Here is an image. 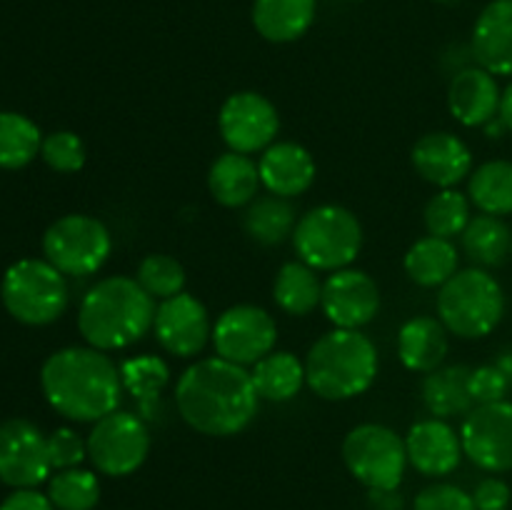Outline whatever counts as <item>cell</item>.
<instances>
[{
	"instance_id": "5b68a950",
	"label": "cell",
	"mask_w": 512,
	"mask_h": 510,
	"mask_svg": "<svg viewBox=\"0 0 512 510\" xmlns=\"http://www.w3.org/2000/svg\"><path fill=\"white\" fill-rule=\"evenodd\" d=\"M505 315L503 285L485 268L458 270L438 290V318L463 340L488 338Z\"/></svg>"
},
{
	"instance_id": "30bf717a",
	"label": "cell",
	"mask_w": 512,
	"mask_h": 510,
	"mask_svg": "<svg viewBox=\"0 0 512 510\" xmlns=\"http://www.w3.org/2000/svg\"><path fill=\"white\" fill-rule=\"evenodd\" d=\"M85 440L88 460L108 478H128L150 455L148 420L130 410H113L100 418Z\"/></svg>"
},
{
	"instance_id": "d6986e66",
	"label": "cell",
	"mask_w": 512,
	"mask_h": 510,
	"mask_svg": "<svg viewBox=\"0 0 512 510\" xmlns=\"http://www.w3.org/2000/svg\"><path fill=\"white\" fill-rule=\"evenodd\" d=\"M260 183L270 195L278 198H298L308 193L318 175L313 153L293 140H278L263 150L258 160Z\"/></svg>"
},
{
	"instance_id": "e575fe53",
	"label": "cell",
	"mask_w": 512,
	"mask_h": 510,
	"mask_svg": "<svg viewBox=\"0 0 512 510\" xmlns=\"http://www.w3.org/2000/svg\"><path fill=\"white\" fill-rule=\"evenodd\" d=\"M48 498L55 510H93L100 500V480L93 470H58L48 480Z\"/></svg>"
},
{
	"instance_id": "7c38bea8",
	"label": "cell",
	"mask_w": 512,
	"mask_h": 510,
	"mask_svg": "<svg viewBox=\"0 0 512 510\" xmlns=\"http://www.w3.org/2000/svg\"><path fill=\"white\" fill-rule=\"evenodd\" d=\"M218 133L233 153H263L280 133L278 108L255 90H238L220 105Z\"/></svg>"
},
{
	"instance_id": "7a4b0ae2",
	"label": "cell",
	"mask_w": 512,
	"mask_h": 510,
	"mask_svg": "<svg viewBox=\"0 0 512 510\" xmlns=\"http://www.w3.org/2000/svg\"><path fill=\"white\" fill-rule=\"evenodd\" d=\"M40 388L50 408L73 423H98L118 410L123 398L120 368L108 353L90 345L50 353L40 368Z\"/></svg>"
},
{
	"instance_id": "4dcf8cb0",
	"label": "cell",
	"mask_w": 512,
	"mask_h": 510,
	"mask_svg": "<svg viewBox=\"0 0 512 510\" xmlns=\"http://www.w3.org/2000/svg\"><path fill=\"white\" fill-rule=\"evenodd\" d=\"M295 225H298L295 208L288 198H278V195L255 198L243 215L245 233L260 245L285 243L288 238H293Z\"/></svg>"
},
{
	"instance_id": "3957f363",
	"label": "cell",
	"mask_w": 512,
	"mask_h": 510,
	"mask_svg": "<svg viewBox=\"0 0 512 510\" xmlns=\"http://www.w3.org/2000/svg\"><path fill=\"white\" fill-rule=\"evenodd\" d=\"M155 300L130 275H108L83 295L78 330L90 348L125 350L153 330Z\"/></svg>"
},
{
	"instance_id": "9a60e30c",
	"label": "cell",
	"mask_w": 512,
	"mask_h": 510,
	"mask_svg": "<svg viewBox=\"0 0 512 510\" xmlns=\"http://www.w3.org/2000/svg\"><path fill=\"white\" fill-rule=\"evenodd\" d=\"M153 335L165 353L175 358H195L213 338L208 308L185 290L173 298L160 300L155 310Z\"/></svg>"
},
{
	"instance_id": "83f0119b",
	"label": "cell",
	"mask_w": 512,
	"mask_h": 510,
	"mask_svg": "<svg viewBox=\"0 0 512 510\" xmlns=\"http://www.w3.org/2000/svg\"><path fill=\"white\" fill-rule=\"evenodd\" d=\"M250 375H253L260 400H270V403H288L295 395H300L303 385H308L305 363L290 350L268 353L253 365Z\"/></svg>"
},
{
	"instance_id": "8d00e7d4",
	"label": "cell",
	"mask_w": 512,
	"mask_h": 510,
	"mask_svg": "<svg viewBox=\"0 0 512 510\" xmlns=\"http://www.w3.org/2000/svg\"><path fill=\"white\" fill-rule=\"evenodd\" d=\"M40 158L55 173L70 175L83 170L88 153H85V143L80 140L78 133H73V130H55V133L43 138Z\"/></svg>"
},
{
	"instance_id": "8fae6325",
	"label": "cell",
	"mask_w": 512,
	"mask_h": 510,
	"mask_svg": "<svg viewBox=\"0 0 512 510\" xmlns=\"http://www.w3.org/2000/svg\"><path fill=\"white\" fill-rule=\"evenodd\" d=\"M210 340L218 358L248 368L273 353L278 343V323L265 308L240 303L218 315Z\"/></svg>"
},
{
	"instance_id": "7402d4cb",
	"label": "cell",
	"mask_w": 512,
	"mask_h": 510,
	"mask_svg": "<svg viewBox=\"0 0 512 510\" xmlns=\"http://www.w3.org/2000/svg\"><path fill=\"white\" fill-rule=\"evenodd\" d=\"M448 328L433 315H415L398 330V358L413 373H430L448 358Z\"/></svg>"
},
{
	"instance_id": "5bb4252c",
	"label": "cell",
	"mask_w": 512,
	"mask_h": 510,
	"mask_svg": "<svg viewBox=\"0 0 512 510\" xmlns=\"http://www.w3.org/2000/svg\"><path fill=\"white\" fill-rule=\"evenodd\" d=\"M53 470L48 458V435L25 418L0 423V483L13 490L38 488Z\"/></svg>"
},
{
	"instance_id": "f6af8a7d",
	"label": "cell",
	"mask_w": 512,
	"mask_h": 510,
	"mask_svg": "<svg viewBox=\"0 0 512 510\" xmlns=\"http://www.w3.org/2000/svg\"><path fill=\"white\" fill-rule=\"evenodd\" d=\"M440 3H455V0H440Z\"/></svg>"
},
{
	"instance_id": "ab89813d",
	"label": "cell",
	"mask_w": 512,
	"mask_h": 510,
	"mask_svg": "<svg viewBox=\"0 0 512 510\" xmlns=\"http://www.w3.org/2000/svg\"><path fill=\"white\" fill-rule=\"evenodd\" d=\"M510 390V378L503 373L498 363L480 365V368H473V373H470V395H473L475 405L508 400Z\"/></svg>"
},
{
	"instance_id": "836d02e7",
	"label": "cell",
	"mask_w": 512,
	"mask_h": 510,
	"mask_svg": "<svg viewBox=\"0 0 512 510\" xmlns=\"http://www.w3.org/2000/svg\"><path fill=\"white\" fill-rule=\"evenodd\" d=\"M470 198L465 193H460L458 188H443L428 200L425 205V228H428V235H435V238L453 240L458 235H463V230L468 228L470 223Z\"/></svg>"
},
{
	"instance_id": "7bdbcfd3",
	"label": "cell",
	"mask_w": 512,
	"mask_h": 510,
	"mask_svg": "<svg viewBox=\"0 0 512 510\" xmlns=\"http://www.w3.org/2000/svg\"><path fill=\"white\" fill-rule=\"evenodd\" d=\"M498 118L503 120L508 133H512V80L508 83V88L503 90V98H500V113Z\"/></svg>"
},
{
	"instance_id": "74e56055",
	"label": "cell",
	"mask_w": 512,
	"mask_h": 510,
	"mask_svg": "<svg viewBox=\"0 0 512 510\" xmlns=\"http://www.w3.org/2000/svg\"><path fill=\"white\" fill-rule=\"evenodd\" d=\"M48 458L53 470L80 468L88 458V440L80 438L73 428H58L48 435Z\"/></svg>"
},
{
	"instance_id": "8992f818",
	"label": "cell",
	"mask_w": 512,
	"mask_h": 510,
	"mask_svg": "<svg viewBox=\"0 0 512 510\" xmlns=\"http://www.w3.org/2000/svg\"><path fill=\"white\" fill-rule=\"evenodd\" d=\"M363 225L353 210L325 203L300 215L293 233L298 260L318 273H335L350 268L363 250Z\"/></svg>"
},
{
	"instance_id": "4316f807",
	"label": "cell",
	"mask_w": 512,
	"mask_h": 510,
	"mask_svg": "<svg viewBox=\"0 0 512 510\" xmlns=\"http://www.w3.org/2000/svg\"><path fill=\"white\" fill-rule=\"evenodd\" d=\"M120 368L123 390L138 403V415L153 420L158 415L160 395L170 385V368L160 355H133L125 358Z\"/></svg>"
},
{
	"instance_id": "52a82bcc",
	"label": "cell",
	"mask_w": 512,
	"mask_h": 510,
	"mask_svg": "<svg viewBox=\"0 0 512 510\" xmlns=\"http://www.w3.org/2000/svg\"><path fill=\"white\" fill-rule=\"evenodd\" d=\"M0 298L18 323L40 328L55 323L68 308V280L45 258H25L5 270Z\"/></svg>"
},
{
	"instance_id": "b9f144b4",
	"label": "cell",
	"mask_w": 512,
	"mask_h": 510,
	"mask_svg": "<svg viewBox=\"0 0 512 510\" xmlns=\"http://www.w3.org/2000/svg\"><path fill=\"white\" fill-rule=\"evenodd\" d=\"M0 510H55V505L50 503L48 493H40L35 488H20L0 503Z\"/></svg>"
},
{
	"instance_id": "f1b7e54d",
	"label": "cell",
	"mask_w": 512,
	"mask_h": 510,
	"mask_svg": "<svg viewBox=\"0 0 512 510\" xmlns=\"http://www.w3.org/2000/svg\"><path fill=\"white\" fill-rule=\"evenodd\" d=\"M320 298H323V280L318 278V270L305 265L303 260L280 265L273 280V300L283 313L305 318L320 308Z\"/></svg>"
},
{
	"instance_id": "ba28073f",
	"label": "cell",
	"mask_w": 512,
	"mask_h": 510,
	"mask_svg": "<svg viewBox=\"0 0 512 510\" xmlns=\"http://www.w3.org/2000/svg\"><path fill=\"white\" fill-rule=\"evenodd\" d=\"M343 463L358 483L370 490H395L405 478L408 450L393 428L360 423L343 440Z\"/></svg>"
},
{
	"instance_id": "9c48e42d",
	"label": "cell",
	"mask_w": 512,
	"mask_h": 510,
	"mask_svg": "<svg viewBox=\"0 0 512 510\" xmlns=\"http://www.w3.org/2000/svg\"><path fill=\"white\" fill-rule=\"evenodd\" d=\"M113 235L103 220L85 213H70L55 220L43 235V255L63 275L88 278L108 263Z\"/></svg>"
},
{
	"instance_id": "4fadbf2b",
	"label": "cell",
	"mask_w": 512,
	"mask_h": 510,
	"mask_svg": "<svg viewBox=\"0 0 512 510\" xmlns=\"http://www.w3.org/2000/svg\"><path fill=\"white\" fill-rule=\"evenodd\" d=\"M465 458L485 473L512 470V403L475 405L460 425Z\"/></svg>"
},
{
	"instance_id": "44dd1931",
	"label": "cell",
	"mask_w": 512,
	"mask_h": 510,
	"mask_svg": "<svg viewBox=\"0 0 512 510\" xmlns=\"http://www.w3.org/2000/svg\"><path fill=\"white\" fill-rule=\"evenodd\" d=\"M475 65L493 75H512V0H490L470 35Z\"/></svg>"
},
{
	"instance_id": "1f68e13d",
	"label": "cell",
	"mask_w": 512,
	"mask_h": 510,
	"mask_svg": "<svg viewBox=\"0 0 512 510\" xmlns=\"http://www.w3.org/2000/svg\"><path fill=\"white\" fill-rule=\"evenodd\" d=\"M468 198L485 215H512V160H488L470 173Z\"/></svg>"
},
{
	"instance_id": "6da1fadb",
	"label": "cell",
	"mask_w": 512,
	"mask_h": 510,
	"mask_svg": "<svg viewBox=\"0 0 512 510\" xmlns=\"http://www.w3.org/2000/svg\"><path fill=\"white\" fill-rule=\"evenodd\" d=\"M175 405L195 433L233 438L258 418L260 395L248 368L215 355L183 370L175 383Z\"/></svg>"
},
{
	"instance_id": "e0dca14e",
	"label": "cell",
	"mask_w": 512,
	"mask_h": 510,
	"mask_svg": "<svg viewBox=\"0 0 512 510\" xmlns=\"http://www.w3.org/2000/svg\"><path fill=\"white\" fill-rule=\"evenodd\" d=\"M410 163L425 183L440 190L455 188L475 170L468 143L448 130H433L418 138L410 150Z\"/></svg>"
},
{
	"instance_id": "d4e9b609",
	"label": "cell",
	"mask_w": 512,
	"mask_h": 510,
	"mask_svg": "<svg viewBox=\"0 0 512 510\" xmlns=\"http://www.w3.org/2000/svg\"><path fill=\"white\" fill-rule=\"evenodd\" d=\"M470 373L468 365H440V368L425 373L423 403L433 418H453V415H468L475 408L470 395Z\"/></svg>"
},
{
	"instance_id": "ee69618b",
	"label": "cell",
	"mask_w": 512,
	"mask_h": 510,
	"mask_svg": "<svg viewBox=\"0 0 512 510\" xmlns=\"http://www.w3.org/2000/svg\"><path fill=\"white\" fill-rule=\"evenodd\" d=\"M495 363H498L500 368H503V373L508 375V378H510V383H512V350H505V353L500 355V358L495 360Z\"/></svg>"
},
{
	"instance_id": "484cf974",
	"label": "cell",
	"mask_w": 512,
	"mask_h": 510,
	"mask_svg": "<svg viewBox=\"0 0 512 510\" xmlns=\"http://www.w3.org/2000/svg\"><path fill=\"white\" fill-rule=\"evenodd\" d=\"M403 265L408 278L420 288H443L460 270V253L453 240L425 235L410 245Z\"/></svg>"
},
{
	"instance_id": "cb8c5ba5",
	"label": "cell",
	"mask_w": 512,
	"mask_h": 510,
	"mask_svg": "<svg viewBox=\"0 0 512 510\" xmlns=\"http://www.w3.org/2000/svg\"><path fill=\"white\" fill-rule=\"evenodd\" d=\"M263 188L258 173V163L250 155L228 153L218 155L208 170V190L213 200L223 208H245L258 198Z\"/></svg>"
},
{
	"instance_id": "603a6c76",
	"label": "cell",
	"mask_w": 512,
	"mask_h": 510,
	"mask_svg": "<svg viewBox=\"0 0 512 510\" xmlns=\"http://www.w3.org/2000/svg\"><path fill=\"white\" fill-rule=\"evenodd\" d=\"M318 0H253V28L268 43L285 45L303 38L315 23Z\"/></svg>"
},
{
	"instance_id": "ffe728a7",
	"label": "cell",
	"mask_w": 512,
	"mask_h": 510,
	"mask_svg": "<svg viewBox=\"0 0 512 510\" xmlns=\"http://www.w3.org/2000/svg\"><path fill=\"white\" fill-rule=\"evenodd\" d=\"M500 98L503 90L498 78L480 65H468L450 78L448 110L465 128H485L498 118Z\"/></svg>"
},
{
	"instance_id": "d6a6232c",
	"label": "cell",
	"mask_w": 512,
	"mask_h": 510,
	"mask_svg": "<svg viewBox=\"0 0 512 510\" xmlns=\"http://www.w3.org/2000/svg\"><path fill=\"white\" fill-rule=\"evenodd\" d=\"M43 148V133L23 113H0V168L20 170L33 163Z\"/></svg>"
},
{
	"instance_id": "f35d334b",
	"label": "cell",
	"mask_w": 512,
	"mask_h": 510,
	"mask_svg": "<svg viewBox=\"0 0 512 510\" xmlns=\"http://www.w3.org/2000/svg\"><path fill=\"white\" fill-rule=\"evenodd\" d=\"M413 510H478L473 493L453 483H435L415 495Z\"/></svg>"
},
{
	"instance_id": "60d3db41",
	"label": "cell",
	"mask_w": 512,
	"mask_h": 510,
	"mask_svg": "<svg viewBox=\"0 0 512 510\" xmlns=\"http://www.w3.org/2000/svg\"><path fill=\"white\" fill-rule=\"evenodd\" d=\"M475 508L478 510H508L512 500V490L505 480L485 478L480 480L473 493Z\"/></svg>"
},
{
	"instance_id": "d590c367",
	"label": "cell",
	"mask_w": 512,
	"mask_h": 510,
	"mask_svg": "<svg viewBox=\"0 0 512 510\" xmlns=\"http://www.w3.org/2000/svg\"><path fill=\"white\" fill-rule=\"evenodd\" d=\"M135 280L153 300H168L185 290V268L168 253H148L138 265Z\"/></svg>"
},
{
	"instance_id": "ac0fdd59",
	"label": "cell",
	"mask_w": 512,
	"mask_h": 510,
	"mask_svg": "<svg viewBox=\"0 0 512 510\" xmlns=\"http://www.w3.org/2000/svg\"><path fill=\"white\" fill-rule=\"evenodd\" d=\"M408 463L425 478H445L463 460L460 433L443 418H425L410 425L405 435Z\"/></svg>"
},
{
	"instance_id": "2e32d148",
	"label": "cell",
	"mask_w": 512,
	"mask_h": 510,
	"mask_svg": "<svg viewBox=\"0 0 512 510\" xmlns=\"http://www.w3.org/2000/svg\"><path fill=\"white\" fill-rule=\"evenodd\" d=\"M320 308L335 328L360 330L380 313V288L365 270H335L323 283Z\"/></svg>"
},
{
	"instance_id": "f546056e",
	"label": "cell",
	"mask_w": 512,
	"mask_h": 510,
	"mask_svg": "<svg viewBox=\"0 0 512 510\" xmlns=\"http://www.w3.org/2000/svg\"><path fill=\"white\" fill-rule=\"evenodd\" d=\"M463 253L475 268H498L512 253V230L498 215H475L460 235Z\"/></svg>"
},
{
	"instance_id": "277c9868",
	"label": "cell",
	"mask_w": 512,
	"mask_h": 510,
	"mask_svg": "<svg viewBox=\"0 0 512 510\" xmlns=\"http://www.w3.org/2000/svg\"><path fill=\"white\" fill-rule=\"evenodd\" d=\"M378 370V348L360 330L333 328L320 335L305 355L308 388L323 400H353L368 393Z\"/></svg>"
}]
</instances>
